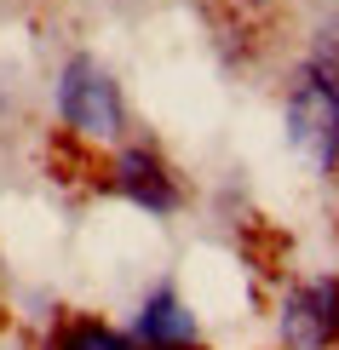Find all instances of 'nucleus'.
<instances>
[{"label":"nucleus","mask_w":339,"mask_h":350,"mask_svg":"<svg viewBox=\"0 0 339 350\" xmlns=\"http://www.w3.org/2000/svg\"><path fill=\"white\" fill-rule=\"evenodd\" d=\"M138 345L144 350H190V345H196V322H190V310L179 304L173 287H161V293L144 299V310H138Z\"/></svg>","instance_id":"obj_4"},{"label":"nucleus","mask_w":339,"mask_h":350,"mask_svg":"<svg viewBox=\"0 0 339 350\" xmlns=\"http://www.w3.org/2000/svg\"><path fill=\"white\" fill-rule=\"evenodd\" d=\"M47 350H132L115 327H98V322H69V327H58L52 333V345Z\"/></svg>","instance_id":"obj_6"},{"label":"nucleus","mask_w":339,"mask_h":350,"mask_svg":"<svg viewBox=\"0 0 339 350\" xmlns=\"http://www.w3.org/2000/svg\"><path fill=\"white\" fill-rule=\"evenodd\" d=\"M293 138L311 144L322 167H334L339 155V86L334 81H316V75L305 81V92L293 98Z\"/></svg>","instance_id":"obj_3"},{"label":"nucleus","mask_w":339,"mask_h":350,"mask_svg":"<svg viewBox=\"0 0 339 350\" xmlns=\"http://www.w3.org/2000/svg\"><path fill=\"white\" fill-rule=\"evenodd\" d=\"M58 104H64V121L81 126V133H115L121 126V98H115L110 75L98 64H86V57H75V64L64 69V86H58Z\"/></svg>","instance_id":"obj_1"},{"label":"nucleus","mask_w":339,"mask_h":350,"mask_svg":"<svg viewBox=\"0 0 339 350\" xmlns=\"http://www.w3.org/2000/svg\"><path fill=\"white\" fill-rule=\"evenodd\" d=\"M282 333H288L293 350H328L339 339V287L334 282L299 287L282 310Z\"/></svg>","instance_id":"obj_2"},{"label":"nucleus","mask_w":339,"mask_h":350,"mask_svg":"<svg viewBox=\"0 0 339 350\" xmlns=\"http://www.w3.org/2000/svg\"><path fill=\"white\" fill-rule=\"evenodd\" d=\"M121 189L138 201L144 213H173V201H179V189L161 178L155 155H144V150H127L121 155Z\"/></svg>","instance_id":"obj_5"}]
</instances>
